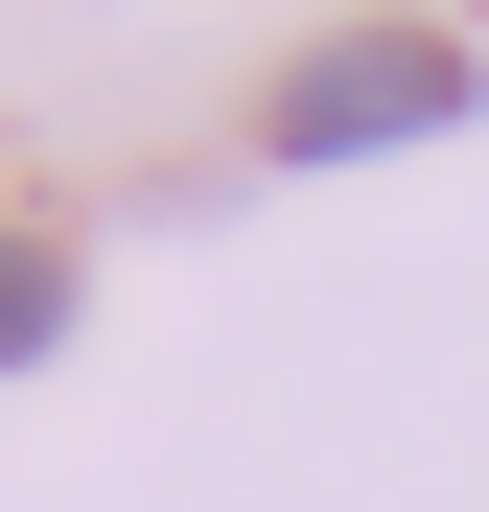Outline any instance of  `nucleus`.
<instances>
[{
	"mask_svg": "<svg viewBox=\"0 0 489 512\" xmlns=\"http://www.w3.org/2000/svg\"><path fill=\"white\" fill-rule=\"evenodd\" d=\"M489 47L466 24H326L280 94H257V163H373V140H466Z\"/></svg>",
	"mask_w": 489,
	"mask_h": 512,
	"instance_id": "1",
	"label": "nucleus"
},
{
	"mask_svg": "<svg viewBox=\"0 0 489 512\" xmlns=\"http://www.w3.org/2000/svg\"><path fill=\"white\" fill-rule=\"evenodd\" d=\"M70 350V233H0V373Z\"/></svg>",
	"mask_w": 489,
	"mask_h": 512,
	"instance_id": "2",
	"label": "nucleus"
}]
</instances>
